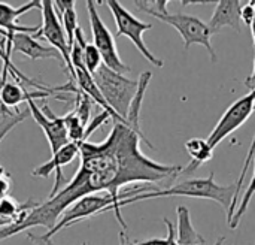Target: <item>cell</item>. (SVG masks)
<instances>
[{"label":"cell","instance_id":"6da1fadb","mask_svg":"<svg viewBox=\"0 0 255 245\" xmlns=\"http://www.w3.org/2000/svg\"><path fill=\"white\" fill-rule=\"evenodd\" d=\"M172 196H184V198H197V199H208L220 204L226 213L229 214L235 196V184L230 186H220L215 183V174L211 172L206 178H196L188 180L184 183H179L176 186L163 189V190H152L146 193H140L136 196H131L128 199H124L120 202V208L140 202L148 199H157V198H172Z\"/></svg>","mask_w":255,"mask_h":245},{"label":"cell","instance_id":"7a4b0ae2","mask_svg":"<svg viewBox=\"0 0 255 245\" xmlns=\"http://www.w3.org/2000/svg\"><path fill=\"white\" fill-rule=\"evenodd\" d=\"M137 9L149 13L151 16L160 19L161 22H166L172 25L184 39L185 49H188L191 45L197 43L202 45L208 49L211 60L215 63L217 61V52L212 46L211 42V30L206 22H203L200 18L194 15H187V13H170L167 10V3L166 0H155V1H133Z\"/></svg>","mask_w":255,"mask_h":245},{"label":"cell","instance_id":"3957f363","mask_svg":"<svg viewBox=\"0 0 255 245\" xmlns=\"http://www.w3.org/2000/svg\"><path fill=\"white\" fill-rule=\"evenodd\" d=\"M93 79L99 87L106 103L112 108V111L117 115H120L126 121L130 103L137 90V81H133L121 73H117L106 67L105 64L99 67Z\"/></svg>","mask_w":255,"mask_h":245},{"label":"cell","instance_id":"277c9868","mask_svg":"<svg viewBox=\"0 0 255 245\" xmlns=\"http://www.w3.org/2000/svg\"><path fill=\"white\" fill-rule=\"evenodd\" d=\"M109 210H114V201L112 198L105 193V195H90L85 196L79 201H76L73 205H70L63 216L60 217L58 223L55 225V228L46 234H43L42 237H34V235H27L28 240L40 244L45 241H49L55 234H58L60 231H63L64 228H69L72 225H76L85 219H90L93 216H99L103 214Z\"/></svg>","mask_w":255,"mask_h":245},{"label":"cell","instance_id":"5b68a950","mask_svg":"<svg viewBox=\"0 0 255 245\" xmlns=\"http://www.w3.org/2000/svg\"><path fill=\"white\" fill-rule=\"evenodd\" d=\"M103 3H108V7L111 9L112 16L115 19V24H117V34L115 36H127L134 43V46L137 48V51L151 64H154L155 67H163L164 66V61L160 60L158 57H155L149 51V48L146 46V43L143 40V33L148 31V30H151L152 28V24L143 22L139 18H136L130 10H127L117 0H108V1H103Z\"/></svg>","mask_w":255,"mask_h":245},{"label":"cell","instance_id":"8992f818","mask_svg":"<svg viewBox=\"0 0 255 245\" xmlns=\"http://www.w3.org/2000/svg\"><path fill=\"white\" fill-rule=\"evenodd\" d=\"M87 9L90 15V25H91V33H93V45L97 48V51L102 55L103 64L109 67L111 70L117 73H128L130 67L121 60L117 45H115V37L111 33V30L106 27L103 19L100 18L97 9H96V1L88 0L87 1Z\"/></svg>","mask_w":255,"mask_h":245},{"label":"cell","instance_id":"52a82bcc","mask_svg":"<svg viewBox=\"0 0 255 245\" xmlns=\"http://www.w3.org/2000/svg\"><path fill=\"white\" fill-rule=\"evenodd\" d=\"M255 109V87L245 96L238 99L235 103H232L227 111L223 114L211 135L208 136L206 142L212 150H215L226 138H229L232 133H235L241 126H244L250 117L253 115Z\"/></svg>","mask_w":255,"mask_h":245},{"label":"cell","instance_id":"ba28073f","mask_svg":"<svg viewBox=\"0 0 255 245\" xmlns=\"http://www.w3.org/2000/svg\"><path fill=\"white\" fill-rule=\"evenodd\" d=\"M40 4H42V7H40L42 9V25L39 27L37 33L33 34V37L39 39L40 36H43L52 45V48H55L60 52V55L63 57L64 66L70 73L69 82L76 84L75 69L72 66V61H70V48L67 43V37H66L64 28L61 24V19L55 13L52 0H42Z\"/></svg>","mask_w":255,"mask_h":245},{"label":"cell","instance_id":"9c48e42d","mask_svg":"<svg viewBox=\"0 0 255 245\" xmlns=\"http://www.w3.org/2000/svg\"><path fill=\"white\" fill-rule=\"evenodd\" d=\"M27 105L30 109V115H33L36 123L43 130V133L49 142L52 154H55L60 148H63L64 145L69 144L67 129L63 121V117H57L55 114H52L49 106H46V105L43 106V109H40L33 99L27 100Z\"/></svg>","mask_w":255,"mask_h":245},{"label":"cell","instance_id":"30bf717a","mask_svg":"<svg viewBox=\"0 0 255 245\" xmlns=\"http://www.w3.org/2000/svg\"><path fill=\"white\" fill-rule=\"evenodd\" d=\"M76 157H79V145L73 144V142H69L67 145L60 148L55 154H52V157L48 162H45L39 168L33 169L31 175L33 177H40V178H46L49 174L55 172V183H54V187H52L48 198H52L60 192V186L64 183V177H63L61 169L64 166L70 165Z\"/></svg>","mask_w":255,"mask_h":245},{"label":"cell","instance_id":"8fae6325","mask_svg":"<svg viewBox=\"0 0 255 245\" xmlns=\"http://www.w3.org/2000/svg\"><path fill=\"white\" fill-rule=\"evenodd\" d=\"M4 40L10 43L13 52H19L30 60H45V58H55L63 61L60 52L52 46H45L39 43L33 34L30 33H10L4 36ZM64 63V61H63Z\"/></svg>","mask_w":255,"mask_h":245},{"label":"cell","instance_id":"7c38bea8","mask_svg":"<svg viewBox=\"0 0 255 245\" xmlns=\"http://www.w3.org/2000/svg\"><path fill=\"white\" fill-rule=\"evenodd\" d=\"M244 1L241 0H221L217 1L215 10L208 22V27L211 33H218L223 27H232L236 31H241L242 19H241V10H242Z\"/></svg>","mask_w":255,"mask_h":245},{"label":"cell","instance_id":"4fadbf2b","mask_svg":"<svg viewBox=\"0 0 255 245\" xmlns=\"http://www.w3.org/2000/svg\"><path fill=\"white\" fill-rule=\"evenodd\" d=\"M40 9L42 4L39 0H33L25 3L24 6L19 7H13L7 3H0V34L6 36L10 33H30V34H36L39 27H22L16 24V19L24 15L25 12L31 10V9Z\"/></svg>","mask_w":255,"mask_h":245},{"label":"cell","instance_id":"5bb4252c","mask_svg":"<svg viewBox=\"0 0 255 245\" xmlns=\"http://www.w3.org/2000/svg\"><path fill=\"white\" fill-rule=\"evenodd\" d=\"M49 96H55V97H60L64 100V96H61L58 91H27L24 90L19 84H13V82H1L0 84V108H15L18 109V105L30 100V99H45V97H49Z\"/></svg>","mask_w":255,"mask_h":245},{"label":"cell","instance_id":"9a60e30c","mask_svg":"<svg viewBox=\"0 0 255 245\" xmlns=\"http://www.w3.org/2000/svg\"><path fill=\"white\" fill-rule=\"evenodd\" d=\"M151 78H152V73L151 72H142L140 73L139 81H137V90H136V94H134V97H133V100L130 103V108H128V114H127L126 121H127V126L131 130H134L140 136V139L143 142H146L151 148H154L152 144L145 138L143 132L140 130V109H142L143 97H145V93H146V88L149 85Z\"/></svg>","mask_w":255,"mask_h":245},{"label":"cell","instance_id":"2e32d148","mask_svg":"<svg viewBox=\"0 0 255 245\" xmlns=\"http://www.w3.org/2000/svg\"><path fill=\"white\" fill-rule=\"evenodd\" d=\"M178 229H176V243L178 245H206V240L194 229L187 207H178ZM226 238H220L215 245H221Z\"/></svg>","mask_w":255,"mask_h":245},{"label":"cell","instance_id":"e0dca14e","mask_svg":"<svg viewBox=\"0 0 255 245\" xmlns=\"http://www.w3.org/2000/svg\"><path fill=\"white\" fill-rule=\"evenodd\" d=\"M185 150L191 157V163L185 168H182L181 174H193L200 168L203 163L212 160L214 157V150L209 147L206 139L202 138H191L185 142Z\"/></svg>","mask_w":255,"mask_h":245},{"label":"cell","instance_id":"ac0fdd59","mask_svg":"<svg viewBox=\"0 0 255 245\" xmlns=\"http://www.w3.org/2000/svg\"><path fill=\"white\" fill-rule=\"evenodd\" d=\"M164 225L167 226V237L166 238H152L148 241H131L128 240L126 231L120 232V243L121 245H178L176 243V229L173 226V223L169 219H163Z\"/></svg>","mask_w":255,"mask_h":245},{"label":"cell","instance_id":"d6986e66","mask_svg":"<svg viewBox=\"0 0 255 245\" xmlns=\"http://www.w3.org/2000/svg\"><path fill=\"white\" fill-rule=\"evenodd\" d=\"M0 142L4 139V136L13 129L16 127L19 123H22L24 120H27L30 117V109H15V112H10L4 108H0Z\"/></svg>","mask_w":255,"mask_h":245},{"label":"cell","instance_id":"ffe728a7","mask_svg":"<svg viewBox=\"0 0 255 245\" xmlns=\"http://www.w3.org/2000/svg\"><path fill=\"white\" fill-rule=\"evenodd\" d=\"M242 195H244V196H242V201H241V204L238 205V208H236V211H235V214H233V217H232V222L229 223V226H230L232 229H236V228L239 226V223H241L242 217L245 216V213H247V210H248L250 202L253 201V196L255 195V162H254V174H253L251 183H250L248 189H247Z\"/></svg>","mask_w":255,"mask_h":245},{"label":"cell","instance_id":"44dd1931","mask_svg":"<svg viewBox=\"0 0 255 245\" xmlns=\"http://www.w3.org/2000/svg\"><path fill=\"white\" fill-rule=\"evenodd\" d=\"M84 63H85V69L87 72L94 76V73L99 70V67L103 64V60H102V55L100 52L97 51V48L93 45V43H88L87 48H85V52H84Z\"/></svg>","mask_w":255,"mask_h":245},{"label":"cell","instance_id":"7402d4cb","mask_svg":"<svg viewBox=\"0 0 255 245\" xmlns=\"http://www.w3.org/2000/svg\"><path fill=\"white\" fill-rule=\"evenodd\" d=\"M255 16V4L254 0L251 1H244V6H242V10H241V19L245 25L251 27L253 21H254Z\"/></svg>","mask_w":255,"mask_h":245},{"label":"cell","instance_id":"603a6c76","mask_svg":"<svg viewBox=\"0 0 255 245\" xmlns=\"http://www.w3.org/2000/svg\"><path fill=\"white\" fill-rule=\"evenodd\" d=\"M254 4H255V0H254ZM251 33H253V40H254V67H253V73L247 78V81H245V84L253 90L255 87V16H254V21H253V24H251Z\"/></svg>","mask_w":255,"mask_h":245},{"label":"cell","instance_id":"cb8c5ba5","mask_svg":"<svg viewBox=\"0 0 255 245\" xmlns=\"http://www.w3.org/2000/svg\"><path fill=\"white\" fill-rule=\"evenodd\" d=\"M10 189V175L7 174L6 177L0 178V199L6 198Z\"/></svg>","mask_w":255,"mask_h":245},{"label":"cell","instance_id":"d4e9b609","mask_svg":"<svg viewBox=\"0 0 255 245\" xmlns=\"http://www.w3.org/2000/svg\"><path fill=\"white\" fill-rule=\"evenodd\" d=\"M6 175H7V172L4 171L3 166H0V178H3V177H6Z\"/></svg>","mask_w":255,"mask_h":245},{"label":"cell","instance_id":"484cf974","mask_svg":"<svg viewBox=\"0 0 255 245\" xmlns=\"http://www.w3.org/2000/svg\"><path fill=\"white\" fill-rule=\"evenodd\" d=\"M36 245H52L51 241H45V243H40V244H36Z\"/></svg>","mask_w":255,"mask_h":245}]
</instances>
